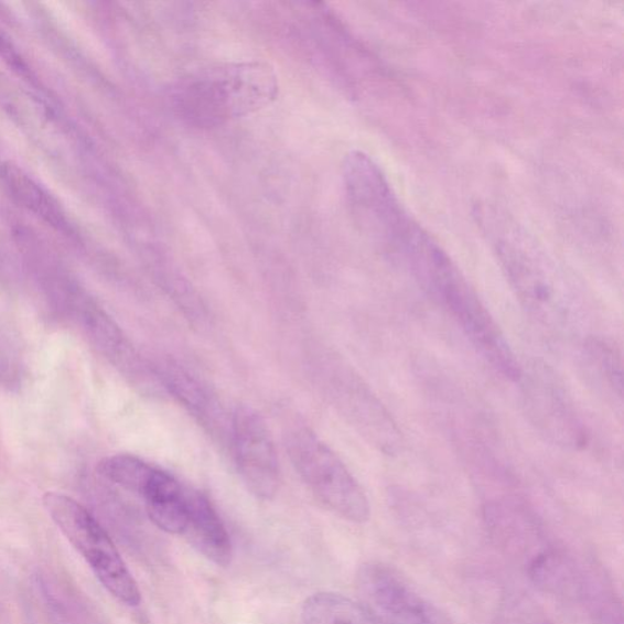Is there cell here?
Wrapping results in <instances>:
<instances>
[{
	"instance_id": "obj_15",
	"label": "cell",
	"mask_w": 624,
	"mask_h": 624,
	"mask_svg": "<svg viewBox=\"0 0 624 624\" xmlns=\"http://www.w3.org/2000/svg\"><path fill=\"white\" fill-rule=\"evenodd\" d=\"M584 357L595 384L603 388L609 397L622 402L623 369L616 346L603 340H588L584 345Z\"/></svg>"
},
{
	"instance_id": "obj_9",
	"label": "cell",
	"mask_w": 624,
	"mask_h": 624,
	"mask_svg": "<svg viewBox=\"0 0 624 624\" xmlns=\"http://www.w3.org/2000/svg\"><path fill=\"white\" fill-rule=\"evenodd\" d=\"M333 388L342 413L368 443L387 455L400 452L402 437L397 422L359 376L341 368Z\"/></svg>"
},
{
	"instance_id": "obj_3",
	"label": "cell",
	"mask_w": 624,
	"mask_h": 624,
	"mask_svg": "<svg viewBox=\"0 0 624 624\" xmlns=\"http://www.w3.org/2000/svg\"><path fill=\"white\" fill-rule=\"evenodd\" d=\"M407 270L423 291L442 305L487 363L506 379L519 383L524 368L498 323L475 289L438 241L409 262Z\"/></svg>"
},
{
	"instance_id": "obj_2",
	"label": "cell",
	"mask_w": 624,
	"mask_h": 624,
	"mask_svg": "<svg viewBox=\"0 0 624 624\" xmlns=\"http://www.w3.org/2000/svg\"><path fill=\"white\" fill-rule=\"evenodd\" d=\"M279 90V77L268 63H216L180 77L168 100L184 123L215 129L270 107Z\"/></svg>"
},
{
	"instance_id": "obj_5",
	"label": "cell",
	"mask_w": 624,
	"mask_h": 624,
	"mask_svg": "<svg viewBox=\"0 0 624 624\" xmlns=\"http://www.w3.org/2000/svg\"><path fill=\"white\" fill-rule=\"evenodd\" d=\"M42 503L53 523L83 555L104 588L127 606L140 605V588L96 517L72 496L62 493L47 492Z\"/></svg>"
},
{
	"instance_id": "obj_6",
	"label": "cell",
	"mask_w": 624,
	"mask_h": 624,
	"mask_svg": "<svg viewBox=\"0 0 624 624\" xmlns=\"http://www.w3.org/2000/svg\"><path fill=\"white\" fill-rule=\"evenodd\" d=\"M524 399L528 418L548 441L563 448L580 449L587 431L573 402L547 365L535 364L523 372Z\"/></svg>"
},
{
	"instance_id": "obj_10",
	"label": "cell",
	"mask_w": 624,
	"mask_h": 624,
	"mask_svg": "<svg viewBox=\"0 0 624 624\" xmlns=\"http://www.w3.org/2000/svg\"><path fill=\"white\" fill-rule=\"evenodd\" d=\"M154 369L165 392L176 398L207 432L222 442L227 437L230 441V423L227 421L222 402L201 379L192 375L189 369L170 362L157 365Z\"/></svg>"
},
{
	"instance_id": "obj_16",
	"label": "cell",
	"mask_w": 624,
	"mask_h": 624,
	"mask_svg": "<svg viewBox=\"0 0 624 624\" xmlns=\"http://www.w3.org/2000/svg\"><path fill=\"white\" fill-rule=\"evenodd\" d=\"M155 469L142 459L129 454L106 458L98 465L103 477L138 494L143 493Z\"/></svg>"
},
{
	"instance_id": "obj_8",
	"label": "cell",
	"mask_w": 624,
	"mask_h": 624,
	"mask_svg": "<svg viewBox=\"0 0 624 624\" xmlns=\"http://www.w3.org/2000/svg\"><path fill=\"white\" fill-rule=\"evenodd\" d=\"M356 584L362 603L386 624H455L389 566L364 564Z\"/></svg>"
},
{
	"instance_id": "obj_17",
	"label": "cell",
	"mask_w": 624,
	"mask_h": 624,
	"mask_svg": "<svg viewBox=\"0 0 624 624\" xmlns=\"http://www.w3.org/2000/svg\"><path fill=\"white\" fill-rule=\"evenodd\" d=\"M0 60L17 75L32 79L33 74L25 57L21 55L17 45L2 29H0Z\"/></svg>"
},
{
	"instance_id": "obj_14",
	"label": "cell",
	"mask_w": 624,
	"mask_h": 624,
	"mask_svg": "<svg viewBox=\"0 0 624 624\" xmlns=\"http://www.w3.org/2000/svg\"><path fill=\"white\" fill-rule=\"evenodd\" d=\"M304 624H386L373 610L336 593H318L306 599Z\"/></svg>"
},
{
	"instance_id": "obj_12",
	"label": "cell",
	"mask_w": 624,
	"mask_h": 624,
	"mask_svg": "<svg viewBox=\"0 0 624 624\" xmlns=\"http://www.w3.org/2000/svg\"><path fill=\"white\" fill-rule=\"evenodd\" d=\"M184 535L207 560L218 566L233 560L228 531L209 499L200 492L189 489V524Z\"/></svg>"
},
{
	"instance_id": "obj_7",
	"label": "cell",
	"mask_w": 624,
	"mask_h": 624,
	"mask_svg": "<svg viewBox=\"0 0 624 624\" xmlns=\"http://www.w3.org/2000/svg\"><path fill=\"white\" fill-rule=\"evenodd\" d=\"M230 443L248 491L258 499H272L280 488V461L269 426L258 410L248 406L236 409L230 419Z\"/></svg>"
},
{
	"instance_id": "obj_13",
	"label": "cell",
	"mask_w": 624,
	"mask_h": 624,
	"mask_svg": "<svg viewBox=\"0 0 624 624\" xmlns=\"http://www.w3.org/2000/svg\"><path fill=\"white\" fill-rule=\"evenodd\" d=\"M153 524L170 535H184L189 524V489L170 473L155 469L141 494Z\"/></svg>"
},
{
	"instance_id": "obj_4",
	"label": "cell",
	"mask_w": 624,
	"mask_h": 624,
	"mask_svg": "<svg viewBox=\"0 0 624 624\" xmlns=\"http://www.w3.org/2000/svg\"><path fill=\"white\" fill-rule=\"evenodd\" d=\"M284 443L299 476L329 510L353 524L368 521L372 507L365 491L326 443L308 427H293Z\"/></svg>"
},
{
	"instance_id": "obj_1",
	"label": "cell",
	"mask_w": 624,
	"mask_h": 624,
	"mask_svg": "<svg viewBox=\"0 0 624 624\" xmlns=\"http://www.w3.org/2000/svg\"><path fill=\"white\" fill-rule=\"evenodd\" d=\"M473 216L529 318L550 333L571 331L582 311L581 291L573 277L501 206L477 204Z\"/></svg>"
},
{
	"instance_id": "obj_11",
	"label": "cell",
	"mask_w": 624,
	"mask_h": 624,
	"mask_svg": "<svg viewBox=\"0 0 624 624\" xmlns=\"http://www.w3.org/2000/svg\"><path fill=\"white\" fill-rule=\"evenodd\" d=\"M0 184L13 202L45 225L63 235L73 236L75 228L63 206L26 170L13 161H6L0 165Z\"/></svg>"
}]
</instances>
